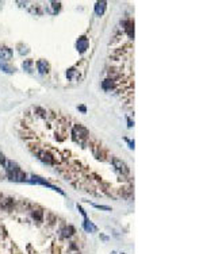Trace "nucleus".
<instances>
[{
    "label": "nucleus",
    "instance_id": "nucleus-4",
    "mask_svg": "<svg viewBox=\"0 0 203 254\" xmlns=\"http://www.w3.org/2000/svg\"><path fill=\"white\" fill-rule=\"evenodd\" d=\"M33 180H30L28 183L30 184H41V185H43V187H46V188H50V189H53V190H56V192H58V193H61V195H65L64 193V190H61L58 187H56V185H52V184H49L46 180H43L42 177H39V176H33L31 177Z\"/></svg>",
    "mask_w": 203,
    "mask_h": 254
},
{
    "label": "nucleus",
    "instance_id": "nucleus-9",
    "mask_svg": "<svg viewBox=\"0 0 203 254\" xmlns=\"http://www.w3.org/2000/svg\"><path fill=\"white\" fill-rule=\"evenodd\" d=\"M67 77L69 78V80H72V81H77V80H80V76H79V69H77V66H73V68H69L67 71Z\"/></svg>",
    "mask_w": 203,
    "mask_h": 254
},
{
    "label": "nucleus",
    "instance_id": "nucleus-3",
    "mask_svg": "<svg viewBox=\"0 0 203 254\" xmlns=\"http://www.w3.org/2000/svg\"><path fill=\"white\" fill-rule=\"evenodd\" d=\"M111 162H112V166L115 168V170L119 173V174L127 176V174L130 173V168L127 166V164L125 162V161H122V159H119L118 157H112Z\"/></svg>",
    "mask_w": 203,
    "mask_h": 254
},
{
    "label": "nucleus",
    "instance_id": "nucleus-8",
    "mask_svg": "<svg viewBox=\"0 0 203 254\" xmlns=\"http://www.w3.org/2000/svg\"><path fill=\"white\" fill-rule=\"evenodd\" d=\"M12 58V50L7 46H0V60L8 61Z\"/></svg>",
    "mask_w": 203,
    "mask_h": 254
},
{
    "label": "nucleus",
    "instance_id": "nucleus-19",
    "mask_svg": "<svg viewBox=\"0 0 203 254\" xmlns=\"http://www.w3.org/2000/svg\"><path fill=\"white\" fill-rule=\"evenodd\" d=\"M95 208L98 210H104V211H111V208L110 207H107V205H99V204H94Z\"/></svg>",
    "mask_w": 203,
    "mask_h": 254
},
{
    "label": "nucleus",
    "instance_id": "nucleus-13",
    "mask_svg": "<svg viewBox=\"0 0 203 254\" xmlns=\"http://www.w3.org/2000/svg\"><path fill=\"white\" fill-rule=\"evenodd\" d=\"M114 84H115L114 78H106L104 81L102 83V88L104 89V91H109V89L114 88Z\"/></svg>",
    "mask_w": 203,
    "mask_h": 254
},
{
    "label": "nucleus",
    "instance_id": "nucleus-18",
    "mask_svg": "<svg viewBox=\"0 0 203 254\" xmlns=\"http://www.w3.org/2000/svg\"><path fill=\"white\" fill-rule=\"evenodd\" d=\"M73 231H75L73 227H68V229H65V230L62 231V233H64L62 235H64V236H69V235H72V234H73Z\"/></svg>",
    "mask_w": 203,
    "mask_h": 254
},
{
    "label": "nucleus",
    "instance_id": "nucleus-16",
    "mask_svg": "<svg viewBox=\"0 0 203 254\" xmlns=\"http://www.w3.org/2000/svg\"><path fill=\"white\" fill-rule=\"evenodd\" d=\"M18 47H19V53L21 54H27L28 53V47L26 45H23V43H21V45H18Z\"/></svg>",
    "mask_w": 203,
    "mask_h": 254
},
{
    "label": "nucleus",
    "instance_id": "nucleus-23",
    "mask_svg": "<svg viewBox=\"0 0 203 254\" xmlns=\"http://www.w3.org/2000/svg\"><path fill=\"white\" fill-rule=\"evenodd\" d=\"M77 108L80 109L81 112H85V111H87V108H85V106H79V107H77Z\"/></svg>",
    "mask_w": 203,
    "mask_h": 254
},
{
    "label": "nucleus",
    "instance_id": "nucleus-20",
    "mask_svg": "<svg viewBox=\"0 0 203 254\" xmlns=\"http://www.w3.org/2000/svg\"><path fill=\"white\" fill-rule=\"evenodd\" d=\"M6 157H4V154L3 153H0V165H3V166H6Z\"/></svg>",
    "mask_w": 203,
    "mask_h": 254
},
{
    "label": "nucleus",
    "instance_id": "nucleus-1",
    "mask_svg": "<svg viewBox=\"0 0 203 254\" xmlns=\"http://www.w3.org/2000/svg\"><path fill=\"white\" fill-rule=\"evenodd\" d=\"M6 172H7V177L12 181H19L23 183L26 181V173L21 169V166L14 161H7L6 162Z\"/></svg>",
    "mask_w": 203,
    "mask_h": 254
},
{
    "label": "nucleus",
    "instance_id": "nucleus-11",
    "mask_svg": "<svg viewBox=\"0 0 203 254\" xmlns=\"http://www.w3.org/2000/svg\"><path fill=\"white\" fill-rule=\"evenodd\" d=\"M125 31L127 32L129 38H134V22L133 20H127L125 23Z\"/></svg>",
    "mask_w": 203,
    "mask_h": 254
},
{
    "label": "nucleus",
    "instance_id": "nucleus-14",
    "mask_svg": "<svg viewBox=\"0 0 203 254\" xmlns=\"http://www.w3.org/2000/svg\"><path fill=\"white\" fill-rule=\"evenodd\" d=\"M0 69H1V71L3 72H6V73H14V68H11V66H8L7 64H6V61H1L0 60Z\"/></svg>",
    "mask_w": 203,
    "mask_h": 254
},
{
    "label": "nucleus",
    "instance_id": "nucleus-2",
    "mask_svg": "<svg viewBox=\"0 0 203 254\" xmlns=\"http://www.w3.org/2000/svg\"><path fill=\"white\" fill-rule=\"evenodd\" d=\"M87 137H88V130L85 127H83L81 124L73 126V128H72V138H73L75 142L80 143V145H84Z\"/></svg>",
    "mask_w": 203,
    "mask_h": 254
},
{
    "label": "nucleus",
    "instance_id": "nucleus-10",
    "mask_svg": "<svg viewBox=\"0 0 203 254\" xmlns=\"http://www.w3.org/2000/svg\"><path fill=\"white\" fill-rule=\"evenodd\" d=\"M106 7H107V1H104V0L96 1V4H95V14L98 15V16H102V15L104 14Z\"/></svg>",
    "mask_w": 203,
    "mask_h": 254
},
{
    "label": "nucleus",
    "instance_id": "nucleus-22",
    "mask_svg": "<svg viewBox=\"0 0 203 254\" xmlns=\"http://www.w3.org/2000/svg\"><path fill=\"white\" fill-rule=\"evenodd\" d=\"M127 126H129V127H133L134 126V122H131V119H130V118H127Z\"/></svg>",
    "mask_w": 203,
    "mask_h": 254
},
{
    "label": "nucleus",
    "instance_id": "nucleus-17",
    "mask_svg": "<svg viewBox=\"0 0 203 254\" xmlns=\"http://www.w3.org/2000/svg\"><path fill=\"white\" fill-rule=\"evenodd\" d=\"M33 218L34 219H37V220H42V211H39V210H37V211H34L33 212Z\"/></svg>",
    "mask_w": 203,
    "mask_h": 254
},
{
    "label": "nucleus",
    "instance_id": "nucleus-5",
    "mask_svg": "<svg viewBox=\"0 0 203 254\" xmlns=\"http://www.w3.org/2000/svg\"><path fill=\"white\" fill-rule=\"evenodd\" d=\"M37 157H38L42 162L48 164V165H53L56 164V157L52 153L46 152V150H37Z\"/></svg>",
    "mask_w": 203,
    "mask_h": 254
},
{
    "label": "nucleus",
    "instance_id": "nucleus-12",
    "mask_svg": "<svg viewBox=\"0 0 203 254\" xmlns=\"http://www.w3.org/2000/svg\"><path fill=\"white\" fill-rule=\"evenodd\" d=\"M83 227H84V230L87 231V233H94V231H96V230H98L94 223L88 220V218H84V222H83Z\"/></svg>",
    "mask_w": 203,
    "mask_h": 254
},
{
    "label": "nucleus",
    "instance_id": "nucleus-24",
    "mask_svg": "<svg viewBox=\"0 0 203 254\" xmlns=\"http://www.w3.org/2000/svg\"><path fill=\"white\" fill-rule=\"evenodd\" d=\"M122 254H125V253H122Z\"/></svg>",
    "mask_w": 203,
    "mask_h": 254
},
{
    "label": "nucleus",
    "instance_id": "nucleus-7",
    "mask_svg": "<svg viewBox=\"0 0 203 254\" xmlns=\"http://www.w3.org/2000/svg\"><path fill=\"white\" fill-rule=\"evenodd\" d=\"M37 69H38V72L41 74H46V73H49V71H50V65L46 60H39V61H37Z\"/></svg>",
    "mask_w": 203,
    "mask_h": 254
},
{
    "label": "nucleus",
    "instance_id": "nucleus-6",
    "mask_svg": "<svg viewBox=\"0 0 203 254\" xmlns=\"http://www.w3.org/2000/svg\"><path fill=\"white\" fill-rule=\"evenodd\" d=\"M88 45H89V42H88L87 37H80L76 42V49L79 50L80 53H84L85 50L88 49Z\"/></svg>",
    "mask_w": 203,
    "mask_h": 254
},
{
    "label": "nucleus",
    "instance_id": "nucleus-15",
    "mask_svg": "<svg viewBox=\"0 0 203 254\" xmlns=\"http://www.w3.org/2000/svg\"><path fill=\"white\" fill-rule=\"evenodd\" d=\"M33 65H34V61L33 60H26L23 62V69L27 72H31L33 71Z\"/></svg>",
    "mask_w": 203,
    "mask_h": 254
},
{
    "label": "nucleus",
    "instance_id": "nucleus-21",
    "mask_svg": "<svg viewBox=\"0 0 203 254\" xmlns=\"http://www.w3.org/2000/svg\"><path fill=\"white\" fill-rule=\"evenodd\" d=\"M125 141H126L127 143H129V147H130V149H134V142H131V141L129 139V138H125Z\"/></svg>",
    "mask_w": 203,
    "mask_h": 254
}]
</instances>
